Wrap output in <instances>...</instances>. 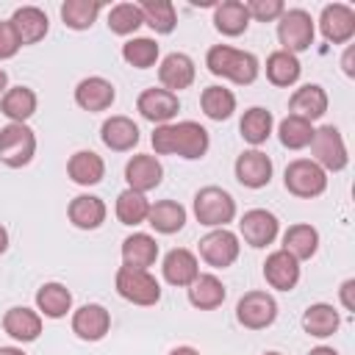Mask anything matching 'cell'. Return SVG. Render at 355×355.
Masks as SVG:
<instances>
[{"mask_svg":"<svg viewBox=\"0 0 355 355\" xmlns=\"http://www.w3.org/2000/svg\"><path fill=\"white\" fill-rule=\"evenodd\" d=\"M144 25H150L155 33H172L178 25V11L172 0H144L139 3Z\"/></svg>","mask_w":355,"mask_h":355,"instance_id":"obj_40","label":"cell"},{"mask_svg":"<svg viewBox=\"0 0 355 355\" xmlns=\"http://www.w3.org/2000/svg\"><path fill=\"white\" fill-rule=\"evenodd\" d=\"M150 144L155 150V158L158 155H175V125H155L153 136H150Z\"/></svg>","mask_w":355,"mask_h":355,"instance_id":"obj_45","label":"cell"},{"mask_svg":"<svg viewBox=\"0 0 355 355\" xmlns=\"http://www.w3.org/2000/svg\"><path fill=\"white\" fill-rule=\"evenodd\" d=\"M158 55H161L158 42L150 39V36H133V39H128V42L122 44V58H125L130 67H136V69L153 67V64L158 61Z\"/></svg>","mask_w":355,"mask_h":355,"instance_id":"obj_43","label":"cell"},{"mask_svg":"<svg viewBox=\"0 0 355 355\" xmlns=\"http://www.w3.org/2000/svg\"><path fill=\"white\" fill-rule=\"evenodd\" d=\"M144 25L139 3H116L108 11V31L116 36H130Z\"/></svg>","mask_w":355,"mask_h":355,"instance_id":"obj_42","label":"cell"},{"mask_svg":"<svg viewBox=\"0 0 355 355\" xmlns=\"http://www.w3.org/2000/svg\"><path fill=\"white\" fill-rule=\"evenodd\" d=\"M194 216L205 227H227L236 219V200L222 186H202L194 194Z\"/></svg>","mask_w":355,"mask_h":355,"instance_id":"obj_2","label":"cell"},{"mask_svg":"<svg viewBox=\"0 0 355 355\" xmlns=\"http://www.w3.org/2000/svg\"><path fill=\"white\" fill-rule=\"evenodd\" d=\"M341 67H344V75L347 78H355V47L352 44H347V50L341 55Z\"/></svg>","mask_w":355,"mask_h":355,"instance_id":"obj_48","label":"cell"},{"mask_svg":"<svg viewBox=\"0 0 355 355\" xmlns=\"http://www.w3.org/2000/svg\"><path fill=\"white\" fill-rule=\"evenodd\" d=\"M313 130H316L313 122H308V119H302V116H294V114H288V116L280 119V125H277L280 144L288 147V150H302V147H308L311 139H313Z\"/></svg>","mask_w":355,"mask_h":355,"instance_id":"obj_41","label":"cell"},{"mask_svg":"<svg viewBox=\"0 0 355 355\" xmlns=\"http://www.w3.org/2000/svg\"><path fill=\"white\" fill-rule=\"evenodd\" d=\"M283 186L294 197L313 200V197L324 194V189H327V172L316 161H311V158H294L286 166V172H283Z\"/></svg>","mask_w":355,"mask_h":355,"instance_id":"obj_5","label":"cell"},{"mask_svg":"<svg viewBox=\"0 0 355 355\" xmlns=\"http://www.w3.org/2000/svg\"><path fill=\"white\" fill-rule=\"evenodd\" d=\"M0 355H25L19 347H0Z\"/></svg>","mask_w":355,"mask_h":355,"instance_id":"obj_53","label":"cell"},{"mask_svg":"<svg viewBox=\"0 0 355 355\" xmlns=\"http://www.w3.org/2000/svg\"><path fill=\"white\" fill-rule=\"evenodd\" d=\"M316 36V22L305 8H286L277 19V42L283 44L280 50L286 53H302L313 44Z\"/></svg>","mask_w":355,"mask_h":355,"instance_id":"obj_6","label":"cell"},{"mask_svg":"<svg viewBox=\"0 0 355 355\" xmlns=\"http://www.w3.org/2000/svg\"><path fill=\"white\" fill-rule=\"evenodd\" d=\"M327 105H330L327 92H324L319 83H305V86L294 89V94H291V100H288V111H291L294 116L308 119V122L322 119V116L327 114Z\"/></svg>","mask_w":355,"mask_h":355,"instance_id":"obj_24","label":"cell"},{"mask_svg":"<svg viewBox=\"0 0 355 355\" xmlns=\"http://www.w3.org/2000/svg\"><path fill=\"white\" fill-rule=\"evenodd\" d=\"M67 175L78 186H97L105 178V161L94 150H78L67 161Z\"/></svg>","mask_w":355,"mask_h":355,"instance_id":"obj_26","label":"cell"},{"mask_svg":"<svg viewBox=\"0 0 355 355\" xmlns=\"http://www.w3.org/2000/svg\"><path fill=\"white\" fill-rule=\"evenodd\" d=\"M147 225H150L155 233L172 236V233H178V230H183V225H186V208H183L178 200H158V202H150Z\"/></svg>","mask_w":355,"mask_h":355,"instance_id":"obj_29","label":"cell"},{"mask_svg":"<svg viewBox=\"0 0 355 355\" xmlns=\"http://www.w3.org/2000/svg\"><path fill=\"white\" fill-rule=\"evenodd\" d=\"M263 277L277 291H291L300 283V261L286 250H275L263 261Z\"/></svg>","mask_w":355,"mask_h":355,"instance_id":"obj_21","label":"cell"},{"mask_svg":"<svg viewBox=\"0 0 355 355\" xmlns=\"http://www.w3.org/2000/svg\"><path fill=\"white\" fill-rule=\"evenodd\" d=\"M103 3L100 0H67L61 3V19L72 31H89L94 19L100 17Z\"/></svg>","mask_w":355,"mask_h":355,"instance_id":"obj_39","label":"cell"},{"mask_svg":"<svg viewBox=\"0 0 355 355\" xmlns=\"http://www.w3.org/2000/svg\"><path fill=\"white\" fill-rule=\"evenodd\" d=\"M280 250H286V252L294 255L297 261H308V258H313L316 250H319V230H316L313 225H305V222L291 225V227L283 233V247H280Z\"/></svg>","mask_w":355,"mask_h":355,"instance_id":"obj_36","label":"cell"},{"mask_svg":"<svg viewBox=\"0 0 355 355\" xmlns=\"http://www.w3.org/2000/svg\"><path fill=\"white\" fill-rule=\"evenodd\" d=\"M6 250H8V230L0 225V255H3Z\"/></svg>","mask_w":355,"mask_h":355,"instance_id":"obj_50","label":"cell"},{"mask_svg":"<svg viewBox=\"0 0 355 355\" xmlns=\"http://www.w3.org/2000/svg\"><path fill=\"white\" fill-rule=\"evenodd\" d=\"M341 327V313L330 302H313L302 313V330L313 338H327Z\"/></svg>","mask_w":355,"mask_h":355,"instance_id":"obj_30","label":"cell"},{"mask_svg":"<svg viewBox=\"0 0 355 355\" xmlns=\"http://www.w3.org/2000/svg\"><path fill=\"white\" fill-rule=\"evenodd\" d=\"M200 108H202V114L208 119L225 122L236 111V94L230 89H225V86H216V83L214 86H205L202 94H200Z\"/></svg>","mask_w":355,"mask_h":355,"instance_id":"obj_37","label":"cell"},{"mask_svg":"<svg viewBox=\"0 0 355 355\" xmlns=\"http://www.w3.org/2000/svg\"><path fill=\"white\" fill-rule=\"evenodd\" d=\"M114 288L122 300L150 308L158 305L161 300V283L150 275V269H133V266H119L116 277H114Z\"/></svg>","mask_w":355,"mask_h":355,"instance_id":"obj_3","label":"cell"},{"mask_svg":"<svg viewBox=\"0 0 355 355\" xmlns=\"http://www.w3.org/2000/svg\"><path fill=\"white\" fill-rule=\"evenodd\" d=\"M244 6H247L250 19H258V22H275L286 11L283 0H247Z\"/></svg>","mask_w":355,"mask_h":355,"instance_id":"obj_44","label":"cell"},{"mask_svg":"<svg viewBox=\"0 0 355 355\" xmlns=\"http://www.w3.org/2000/svg\"><path fill=\"white\" fill-rule=\"evenodd\" d=\"M311 153L324 172H341L347 164H349V155H347V144H344V136L336 125H322L313 130V139H311Z\"/></svg>","mask_w":355,"mask_h":355,"instance_id":"obj_7","label":"cell"},{"mask_svg":"<svg viewBox=\"0 0 355 355\" xmlns=\"http://www.w3.org/2000/svg\"><path fill=\"white\" fill-rule=\"evenodd\" d=\"M6 89H8V75H6V69L0 67V97L6 94Z\"/></svg>","mask_w":355,"mask_h":355,"instance_id":"obj_52","label":"cell"},{"mask_svg":"<svg viewBox=\"0 0 355 355\" xmlns=\"http://www.w3.org/2000/svg\"><path fill=\"white\" fill-rule=\"evenodd\" d=\"M158 261V241L150 233H130L122 239V266L150 269Z\"/></svg>","mask_w":355,"mask_h":355,"instance_id":"obj_27","label":"cell"},{"mask_svg":"<svg viewBox=\"0 0 355 355\" xmlns=\"http://www.w3.org/2000/svg\"><path fill=\"white\" fill-rule=\"evenodd\" d=\"M338 297H341V305L344 311H355V277H347L338 288Z\"/></svg>","mask_w":355,"mask_h":355,"instance_id":"obj_47","label":"cell"},{"mask_svg":"<svg viewBox=\"0 0 355 355\" xmlns=\"http://www.w3.org/2000/svg\"><path fill=\"white\" fill-rule=\"evenodd\" d=\"M214 28L222 36H241L250 28V14L241 0H222L214 6Z\"/></svg>","mask_w":355,"mask_h":355,"instance_id":"obj_31","label":"cell"},{"mask_svg":"<svg viewBox=\"0 0 355 355\" xmlns=\"http://www.w3.org/2000/svg\"><path fill=\"white\" fill-rule=\"evenodd\" d=\"M125 180H128V189L133 191H153L155 186H161L164 180V166L155 155H147V153H139L133 155L128 164H125Z\"/></svg>","mask_w":355,"mask_h":355,"instance_id":"obj_17","label":"cell"},{"mask_svg":"<svg viewBox=\"0 0 355 355\" xmlns=\"http://www.w3.org/2000/svg\"><path fill=\"white\" fill-rule=\"evenodd\" d=\"M225 297H227L225 283H222L216 275H211V272L197 275V280L189 286V302H191L194 308H200V311H214V308H219V305L225 302Z\"/></svg>","mask_w":355,"mask_h":355,"instance_id":"obj_33","label":"cell"},{"mask_svg":"<svg viewBox=\"0 0 355 355\" xmlns=\"http://www.w3.org/2000/svg\"><path fill=\"white\" fill-rule=\"evenodd\" d=\"M105 202L97 194H78L67 205V216L78 230H97L105 222Z\"/></svg>","mask_w":355,"mask_h":355,"instance_id":"obj_25","label":"cell"},{"mask_svg":"<svg viewBox=\"0 0 355 355\" xmlns=\"http://www.w3.org/2000/svg\"><path fill=\"white\" fill-rule=\"evenodd\" d=\"M161 272H164V280L169 286H180V288H189L197 275H200V261L191 250L186 247H175L164 255V263H161Z\"/></svg>","mask_w":355,"mask_h":355,"instance_id":"obj_18","label":"cell"},{"mask_svg":"<svg viewBox=\"0 0 355 355\" xmlns=\"http://www.w3.org/2000/svg\"><path fill=\"white\" fill-rule=\"evenodd\" d=\"M169 355H200V349H194V347H189V344H183V347H175Z\"/></svg>","mask_w":355,"mask_h":355,"instance_id":"obj_49","label":"cell"},{"mask_svg":"<svg viewBox=\"0 0 355 355\" xmlns=\"http://www.w3.org/2000/svg\"><path fill=\"white\" fill-rule=\"evenodd\" d=\"M8 22L14 25V31H17V36H19L22 44H36L50 31V19H47L44 8H39V6H19L11 14Z\"/></svg>","mask_w":355,"mask_h":355,"instance_id":"obj_23","label":"cell"},{"mask_svg":"<svg viewBox=\"0 0 355 355\" xmlns=\"http://www.w3.org/2000/svg\"><path fill=\"white\" fill-rule=\"evenodd\" d=\"M263 355H283V352H275V349H269V352H263Z\"/></svg>","mask_w":355,"mask_h":355,"instance_id":"obj_54","label":"cell"},{"mask_svg":"<svg viewBox=\"0 0 355 355\" xmlns=\"http://www.w3.org/2000/svg\"><path fill=\"white\" fill-rule=\"evenodd\" d=\"M36 311L47 319H64L69 311H72V291L58 283V280H50L44 286H39L36 291Z\"/></svg>","mask_w":355,"mask_h":355,"instance_id":"obj_28","label":"cell"},{"mask_svg":"<svg viewBox=\"0 0 355 355\" xmlns=\"http://www.w3.org/2000/svg\"><path fill=\"white\" fill-rule=\"evenodd\" d=\"M114 100H116V89L103 75H89V78L78 80V86H75V105L89 114L108 111L114 105Z\"/></svg>","mask_w":355,"mask_h":355,"instance_id":"obj_13","label":"cell"},{"mask_svg":"<svg viewBox=\"0 0 355 355\" xmlns=\"http://www.w3.org/2000/svg\"><path fill=\"white\" fill-rule=\"evenodd\" d=\"M319 31L330 44H347L355 36V8L347 3H330L322 8Z\"/></svg>","mask_w":355,"mask_h":355,"instance_id":"obj_12","label":"cell"},{"mask_svg":"<svg viewBox=\"0 0 355 355\" xmlns=\"http://www.w3.org/2000/svg\"><path fill=\"white\" fill-rule=\"evenodd\" d=\"M19 47H22V42H19L14 25L8 19H0V61L14 58L19 53Z\"/></svg>","mask_w":355,"mask_h":355,"instance_id":"obj_46","label":"cell"},{"mask_svg":"<svg viewBox=\"0 0 355 355\" xmlns=\"http://www.w3.org/2000/svg\"><path fill=\"white\" fill-rule=\"evenodd\" d=\"M111 330V311L100 302H86L72 313V333L80 341H100Z\"/></svg>","mask_w":355,"mask_h":355,"instance_id":"obj_15","label":"cell"},{"mask_svg":"<svg viewBox=\"0 0 355 355\" xmlns=\"http://www.w3.org/2000/svg\"><path fill=\"white\" fill-rule=\"evenodd\" d=\"M263 69H266L269 83H275V86H280V89L294 86V83L300 80V75H302V64H300V58H297L294 53H286V50H275V53H269Z\"/></svg>","mask_w":355,"mask_h":355,"instance_id":"obj_34","label":"cell"},{"mask_svg":"<svg viewBox=\"0 0 355 355\" xmlns=\"http://www.w3.org/2000/svg\"><path fill=\"white\" fill-rule=\"evenodd\" d=\"M172 125H175V155H180L186 161H197L208 153L211 136L200 122L183 119V122H172Z\"/></svg>","mask_w":355,"mask_h":355,"instance_id":"obj_19","label":"cell"},{"mask_svg":"<svg viewBox=\"0 0 355 355\" xmlns=\"http://www.w3.org/2000/svg\"><path fill=\"white\" fill-rule=\"evenodd\" d=\"M136 111L153 125H169L180 111V100H178V94L161 89V86L158 89L153 86L136 97Z\"/></svg>","mask_w":355,"mask_h":355,"instance_id":"obj_11","label":"cell"},{"mask_svg":"<svg viewBox=\"0 0 355 355\" xmlns=\"http://www.w3.org/2000/svg\"><path fill=\"white\" fill-rule=\"evenodd\" d=\"M272 128H275V116H272V111L263 108V105H252V108H247L244 116H241V122H239L241 139H244L247 144H252L255 150L272 136Z\"/></svg>","mask_w":355,"mask_h":355,"instance_id":"obj_35","label":"cell"},{"mask_svg":"<svg viewBox=\"0 0 355 355\" xmlns=\"http://www.w3.org/2000/svg\"><path fill=\"white\" fill-rule=\"evenodd\" d=\"M36 155V133L28 122H8L0 128V164L22 169Z\"/></svg>","mask_w":355,"mask_h":355,"instance_id":"obj_4","label":"cell"},{"mask_svg":"<svg viewBox=\"0 0 355 355\" xmlns=\"http://www.w3.org/2000/svg\"><path fill=\"white\" fill-rule=\"evenodd\" d=\"M114 211H116V219H119L122 225L133 227V225L147 222L150 200H147V194H141V191L125 189V191H119V194H116V205H114Z\"/></svg>","mask_w":355,"mask_h":355,"instance_id":"obj_38","label":"cell"},{"mask_svg":"<svg viewBox=\"0 0 355 355\" xmlns=\"http://www.w3.org/2000/svg\"><path fill=\"white\" fill-rule=\"evenodd\" d=\"M194 75H197V67H194L191 55H186V53H169L158 64L161 89H166L172 94H178L180 89H189L194 83Z\"/></svg>","mask_w":355,"mask_h":355,"instance_id":"obj_16","label":"cell"},{"mask_svg":"<svg viewBox=\"0 0 355 355\" xmlns=\"http://www.w3.org/2000/svg\"><path fill=\"white\" fill-rule=\"evenodd\" d=\"M239 233H241V239H244L250 247L261 250V247H266V244H272V241L277 239L280 222H277V216H275L272 211H266V208H250V211H244V216L239 219Z\"/></svg>","mask_w":355,"mask_h":355,"instance_id":"obj_10","label":"cell"},{"mask_svg":"<svg viewBox=\"0 0 355 355\" xmlns=\"http://www.w3.org/2000/svg\"><path fill=\"white\" fill-rule=\"evenodd\" d=\"M39 97L31 86H8L6 94L0 97V111L11 119V122H28L36 114Z\"/></svg>","mask_w":355,"mask_h":355,"instance_id":"obj_32","label":"cell"},{"mask_svg":"<svg viewBox=\"0 0 355 355\" xmlns=\"http://www.w3.org/2000/svg\"><path fill=\"white\" fill-rule=\"evenodd\" d=\"M139 133H141L139 125H136L130 116H125V114L108 116V119L103 122V128H100L103 144H105L108 150H114V153H130V150L139 144V139H141Z\"/></svg>","mask_w":355,"mask_h":355,"instance_id":"obj_20","label":"cell"},{"mask_svg":"<svg viewBox=\"0 0 355 355\" xmlns=\"http://www.w3.org/2000/svg\"><path fill=\"white\" fill-rule=\"evenodd\" d=\"M308 355H338V352H336L333 347H313Z\"/></svg>","mask_w":355,"mask_h":355,"instance_id":"obj_51","label":"cell"},{"mask_svg":"<svg viewBox=\"0 0 355 355\" xmlns=\"http://www.w3.org/2000/svg\"><path fill=\"white\" fill-rule=\"evenodd\" d=\"M233 172H236V180L244 189H263V186H269L275 166H272V158L266 153H261V150L252 147V150H244L236 158Z\"/></svg>","mask_w":355,"mask_h":355,"instance_id":"obj_14","label":"cell"},{"mask_svg":"<svg viewBox=\"0 0 355 355\" xmlns=\"http://www.w3.org/2000/svg\"><path fill=\"white\" fill-rule=\"evenodd\" d=\"M236 319L247 330H266L277 319V300L269 291H247L236 302Z\"/></svg>","mask_w":355,"mask_h":355,"instance_id":"obj_8","label":"cell"},{"mask_svg":"<svg viewBox=\"0 0 355 355\" xmlns=\"http://www.w3.org/2000/svg\"><path fill=\"white\" fill-rule=\"evenodd\" d=\"M3 330L19 344H31L42 336V313L25 305H14L3 313Z\"/></svg>","mask_w":355,"mask_h":355,"instance_id":"obj_22","label":"cell"},{"mask_svg":"<svg viewBox=\"0 0 355 355\" xmlns=\"http://www.w3.org/2000/svg\"><path fill=\"white\" fill-rule=\"evenodd\" d=\"M241 252L239 236L227 227H214L200 239V258L214 269H227L236 263Z\"/></svg>","mask_w":355,"mask_h":355,"instance_id":"obj_9","label":"cell"},{"mask_svg":"<svg viewBox=\"0 0 355 355\" xmlns=\"http://www.w3.org/2000/svg\"><path fill=\"white\" fill-rule=\"evenodd\" d=\"M205 67L211 75L216 78H227L236 86H250L255 83L258 72H261V61L255 53L250 50H239L230 44H214L205 53Z\"/></svg>","mask_w":355,"mask_h":355,"instance_id":"obj_1","label":"cell"}]
</instances>
